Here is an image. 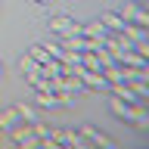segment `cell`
Segmentation results:
<instances>
[{"mask_svg": "<svg viewBox=\"0 0 149 149\" xmlns=\"http://www.w3.org/2000/svg\"><path fill=\"white\" fill-rule=\"evenodd\" d=\"M100 22H102L106 28H109L112 34H118L121 28H124V19H121L118 13H102V16H100Z\"/></svg>", "mask_w": 149, "mask_h": 149, "instance_id": "obj_4", "label": "cell"}, {"mask_svg": "<svg viewBox=\"0 0 149 149\" xmlns=\"http://www.w3.org/2000/svg\"><path fill=\"white\" fill-rule=\"evenodd\" d=\"M16 112H19V118L28 121V124H31V121H37V115H34V109H31V106H16Z\"/></svg>", "mask_w": 149, "mask_h": 149, "instance_id": "obj_11", "label": "cell"}, {"mask_svg": "<svg viewBox=\"0 0 149 149\" xmlns=\"http://www.w3.org/2000/svg\"><path fill=\"white\" fill-rule=\"evenodd\" d=\"M19 112H16V106H13V109H3L0 112V130H9V127H16L19 124Z\"/></svg>", "mask_w": 149, "mask_h": 149, "instance_id": "obj_6", "label": "cell"}, {"mask_svg": "<svg viewBox=\"0 0 149 149\" xmlns=\"http://www.w3.org/2000/svg\"><path fill=\"white\" fill-rule=\"evenodd\" d=\"M137 3H124V6H121V13H118V16L121 19H124V22H134V16H137Z\"/></svg>", "mask_w": 149, "mask_h": 149, "instance_id": "obj_10", "label": "cell"}, {"mask_svg": "<svg viewBox=\"0 0 149 149\" xmlns=\"http://www.w3.org/2000/svg\"><path fill=\"white\" fill-rule=\"evenodd\" d=\"M0 78H3V62H0Z\"/></svg>", "mask_w": 149, "mask_h": 149, "instance_id": "obj_15", "label": "cell"}, {"mask_svg": "<svg viewBox=\"0 0 149 149\" xmlns=\"http://www.w3.org/2000/svg\"><path fill=\"white\" fill-rule=\"evenodd\" d=\"M134 3H140V0H134Z\"/></svg>", "mask_w": 149, "mask_h": 149, "instance_id": "obj_16", "label": "cell"}, {"mask_svg": "<svg viewBox=\"0 0 149 149\" xmlns=\"http://www.w3.org/2000/svg\"><path fill=\"white\" fill-rule=\"evenodd\" d=\"M109 109H112V115H118L121 121H127V115H130V102H124L121 96H115V100L109 102Z\"/></svg>", "mask_w": 149, "mask_h": 149, "instance_id": "obj_7", "label": "cell"}, {"mask_svg": "<svg viewBox=\"0 0 149 149\" xmlns=\"http://www.w3.org/2000/svg\"><path fill=\"white\" fill-rule=\"evenodd\" d=\"M9 134H13V140H16L19 146H25V149H31V146H37L40 140L34 137V130H31V124H16V127H9Z\"/></svg>", "mask_w": 149, "mask_h": 149, "instance_id": "obj_3", "label": "cell"}, {"mask_svg": "<svg viewBox=\"0 0 149 149\" xmlns=\"http://www.w3.org/2000/svg\"><path fill=\"white\" fill-rule=\"evenodd\" d=\"M81 34H84V37H106V34H109V28H106L100 19H96V22H87V25H81Z\"/></svg>", "mask_w": 149, "mask_h": 149, "instance_id": "obj_5", "label": "cell"}, {"mask_svg": "<svg viewBox=\"0 0 149 149\" xmlns=\"http://www.w3.org/2000/svg\"><path fill=\"white\" fill-rule=\"evenodd\" d=\"M134 25H140V28H146V25H149V16L143 13V9H137V16H134Z\"/></svg>", "mask_w": 149, "mask_h": 149, "instance_id": "obj_12", "label": "cell"}, {"mask_svg": "<svg viewBox=\"0 0 149 149\" xmlns=\"http://www.w3.org/2000/svg\"><path fill=\"white\" fill-rule=\"evenodd\" d=\"M19 68H22V72H25V74H31V72H37V68H40V65H37L34 62V59H31V56H22V59H19Z\"/></svg>", "mask_w": 149, "mask_h": 149, "instance_id": "obj_9", "label": "cell"}, {"mask_svg": "<svg viewBox=\"0 0 149 149\" xmlns=\"http://www.w3.org/2000/svg\"><path fill=\"white\" fill-rule=\"evenodd\" d=\"M34 3H40V6H47V3H53V0H34Z\"/></svg>", "mask_w": 149, "mask_h": 149, "instance_id": "obj_14", "label": "cell"}, {"mask_svg": "<svg viewBox=\"0 0 149 149\" xmlns=\"http://www.w3.org/2000/svg\"><path fill=\"white\" fill-rule=\"evenodd\" d=\"M47 28H50V31H56V34H62V37H68V34H81V25H78L72 16H50Z\"/></svg>", "mask_w": 149, "mask_h": 149, "instance_id": "obj_1", "label": "cell"}, {"mask_svg": "<svg viewBox=\"0 0 149 149\" xmlns=\"http://www.w3.org/2000/svg\"><path fill=\"white\" fill-rule=\"evenodd\" d=\"M44 47H47V53L53 56V59H59V56H62V47H59V44H44Z\"/></svg>", "mask_w": 149, "mask_h": 149, "instance_id": "obj_13", "label": "cell"}, {"mask_svg": "<svg viewBox=\"0 0 149 149\" xmlns=\"http://www.w3.org/2000/svg\"><path fill=\"white\" fill-rule=\"evenodd\" d=\"M78 134H81V137L87 140L90 146H106V149H112V146H115V140H109L106 134H100L93 124H81V127H78Z\"/></svg>", "mask_w": 149, "mask_h": 149, "instance_id": "obj_2", "label": "cell"}, {"mask_svg": "<svg viewBox=\"0 0 149 149\" xmlns=\"http://www.w3.org/2000/svg\"><path fill=\"white\" fill-rule=\"evenodd\" d=\"M28 56H31V59H34L37 65H44L47 59H50V53H47V47H44V44H34L31 50H28Z\"/></svg>", "mask_w": 149, "mask_h": 149, "instance_id": "obj_8", "label": "cell"}]
</instances>
